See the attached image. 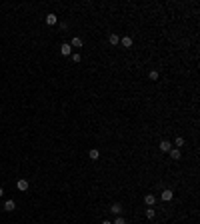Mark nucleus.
I'll return each instance as SVG.
<instances>
[{
	"label": "nucleus",
	"mask_w": 200,
	"mask_h": 224,
	"mask_svg": "<svg viewBox=\"0 0 200 224\" xmlns=\"http://www.w3.org/2000/svg\"><path fill=\"white\" fill-rule=\"evenodd\" d=\"M108 42L112 44V46H116V44L120 42V36H118V34H110V36H108Z\"/></svg>",
	"instance_id": "nucleus-11"
},
{
	"label": "nucleus",
	"mask_w": 200,
	"mask_h": 224,
	"mask_svg": "<svg viewBox=\"0 0 200 224\" xmlns=\"http://www.w3.org/2000/svg\"><path fill=\"white\" fill-rule=\"evenodd\" d=\"M70 46H72V48H82V38H78V36H74V38L70 40Z\"/></svg>",
	"instance_id": "nucleus-10"
},
{
	"label": "nucleus",
	"mask_w": 200,
	"mask_h": 224,
	"mask_svg": "<svg viewBox=\"0 0 200 224\" xmlns=\"http://www.w3.org/2000/svg\"><path fill=\"white\" fill-rule=\"evenodd\" d=\"M72 60H74V62H76V64H78V62H80V60H82V56H80V54H78V52H76V54H72Z\"/></svg>",
	"instance_id": "nucleus-16"
},
{
	"label": "nucleus",
	"mask_w": 200,
	"mask_h": 224,
	"mask_svg": "<svg viewBox=\"0 0 200 224\" xmlns=\"http://www.w3.org/2000/svg\"><path fill=\"white\" fill-rule=\"evenodd\" d=\"M160 198H162V200H164V202H170L172 198H174V192H172V190H168V188H166V190H162Z\"/></svg>",
	"instance_id": "nucleus-1"
},
{
	"label": "nucleus",
	"mask_w": 200,
	"mask_h": 224,
	"mask_svg": "<svg viewBox=\"0 0 200 224\" xmlns=\"http://www.w3.org/2000/svg\"><path fill=\"white\" fill-rule=\"evenodd\" d=\"M174 146H176V148H182V146H184V138H182V136H178V138L174 140Z\"/></svg>",
	"instance_id": "nucleus-15"
},
{
	"label": "nucleus",
	"mask_w": 200,
	"mask_h": 224,
	"mask_svg": "<svg viewBox=\"0 0 200 224\" xmlns=\"http://www.w3.org/2000/svg\"><path fill=\"white\" fill-rule=\"evenodd\" d=\"M120 44H122L124 48H130L132 46V38H130V36H122V38H120Z\"/></svg>",
	"instance_id": "nucleus-9"
},
{
	"label": "nucleus",
	"mask_w": 200,
	"mask_h": 224,
	"mask_svg": "<svg viewBox=\"0 0 200 224\" xmlns=\"http://www.w3.org/2000/svg\"><path fill=\"white\" fill-rule=\"evenodd\" d=\"M16 186H18V190H28V180H24V178H20L18 182H16Z\"/></svg>",
	"instance_id": "nucleus-8"
},
{
	"label": "nucleus",
	"mask_w": 200,
	"mask_h": 224,
	"mask_svg": "<svg viewBox=\"0 0 200 224\" xmlns=\"http://www.w3.org/2000/svg\"><path fill=\"white\" fill-rule=\"evenodd\" d=\"M146 218L148 220H154V218H156V210H154V208H148L146 210Z\"/></svg>",
	"instance_id": "nucleus-13"
},
{
	"label": "nucleus",
	"mask_w": 200,
	"mask_h": 224,
	"mask_svg": "<svg viewBox=\"0 0 200 224\" xmlns=\"http://www.w3.org/2000/svg\"><path fill=\"white\" fill-rule=\"evenodd\" d=\"M110 210H112L116 216H120V214H122V204H120V202H114V204L110 206Z\"/></svg>",
	"instance_id": "nucleus-6"
},
{
	"label": "nucleus",
	"mask_w": 200,
	"mask_h": 224,
	"mask_svg": "<svg viewBox=\"0 0 200 224\" xmlns=\"http://www.w3.org/2000/svg\"><path fill=\"white\" fill-rule=\"evenodd\" d=\"M150 80H158V72H156V70L150 72Z\"/></svg>",
	"instance_id": "nucleus-18"
},
{
	"label": "nucleus",
	"mask_w": 200,
	"mask_h": 224,
	"mask_svg": "<svg viewBox=\"0 0 200 224\" xmlns=\"http://www.w3.org/2000/svg\"><path fill=\"white\" fill-rule=\"evenodd\" d=\"M88 156H90L92 160H98V158H100V152H98V150H96V148H92L90 152H88Z\"/></svg>",
	"instance_id": "nucleus-14"
},
{
	"label": "nucleus",
	"mask_w": 200,
	"mask_h": 224,
	"mask_svg": "<svg viewBox=\"0 0 200 224\" xmlns=\"http://www.w3.org/2000/svg\"><path fill=\"white\" fill-rule=\"evenodd\" d=\"M2 194H4V188H2V186H0V196H2Z\"/></svg>",
	"instance_id": "nucleus-19"
},
{
	"label": "nucleus",
	"mask_w": 200,
	"mask_h": 224,
	"mask_svg": "<svg viewBox=\"0 0 200 224\" xmlns=\"http://www.w3.org/2000/svg\"><path fill=\"white\" fill-rule=\"evenodd\" d=\"M144 204L154 206V204H156V196H154V194H146V196H144Z\"/></svg>",
	"instance_id": "nucleus-4"
},
{
	"label": "nucleus",
	"mask_w": 200,
	"mask_h": 224,
	"mask_svg": "<svg viewBox=\"0 0 200 224\" xmlns=\"http://www.w3.org/2000/svg\"><path fill=\"white\" fill-rule=\"evenodd\" d=\"M56 22H58V16L56 14H46V24H48V26H54Z\"/></svg>",
	"instance_id": "nucleus-7"
},
{
	"label": "nucleus",
	"mask_w": 200,
	"mask_h": 224,
	"mask_svg": "<svg viewBox=\"0 0 200 224\" xmlns=\"http://www.w3.org/2000/svg\"><path fill=\"white\" fill-rule=\"evenodd\" d=\"M14 208H16V202H14V200H8V202L4 204V210H8V212H12Z\"/></svg>",
	"instance_id": "nucleus-12"
},
{
	"label": "nucleus",
	"mask_w": 200,
	"mask_h": 224,
	"mask_svg": "<svg viewBox=\"0 0 200 224\" xmlns=\"http://www.w3.org/2000/svg\"><path fill=\"white\" fill-rule=\"evenodd\" d=\"M168 154H170V158L172 160H180V150H178V148H170V150H168Z\"/></svg>",
	"instance_id": "nucleus-2"
},
{
	"label": "nucleus",
	"mask_w": 200,
	"mask_h": 224,
	"mask_svg": "<svg viewBox=\"0 0 200 224\" xmlns=\"http://www.w3.org/2000/svg\"><path fill=\"white\" fill-rule=\"evenodd\" d=\"M158 146H160V150H162V152H168V150L172 148V142H170V140H162V142L158 144Z\"/></svg>",
	"instance_id": "nucleus-5"
},
{
	"label": "nucleus",
	"mask_w": 200,
	"mask_h": 224,
	"mask_svg": "<svg viewBox=\"0 0 200 224\" xmlns=\"http://www.w3.org/2000/svg\"><path fill=\"white\" fill-rule=\"evenodd\" d=\"M102 224H112V222H110V220H104V222H102Z\"/></svg>",
	"instance_id": "nucleus-20"
},
{
	"label": "nucleus",
	"mask_w": 200,
	"mask_h": 224,
	"mask_svg": "<svg viewBox=\"0 0 200 224\" xmlns=\"http://www.w3.org/2000/svg\"><path fill=\"white\" fill-rule=\"evenodd\" d=\"M60 52H62V56H70V54H72V46H70V44H62Z\"/></svg>",
	"instance_id": "nucleus-3"
},
{
	"label": "nucleus",
	"mask_w": 200,
	"mask_h": 224,
	"mask_svg": "<svg viewBox=\"0 0 200 224\" xmlns=\"http://www.w3.org/2000/svg\"><path fill=\"white\" fill-rule=\"evenodd\" d=\"M112 224H126V220H124L122 216H118V218H116V220H114V222H112Z\"/></svg>",
	"instance_id": "nucleus-17"
}]
</instances>
